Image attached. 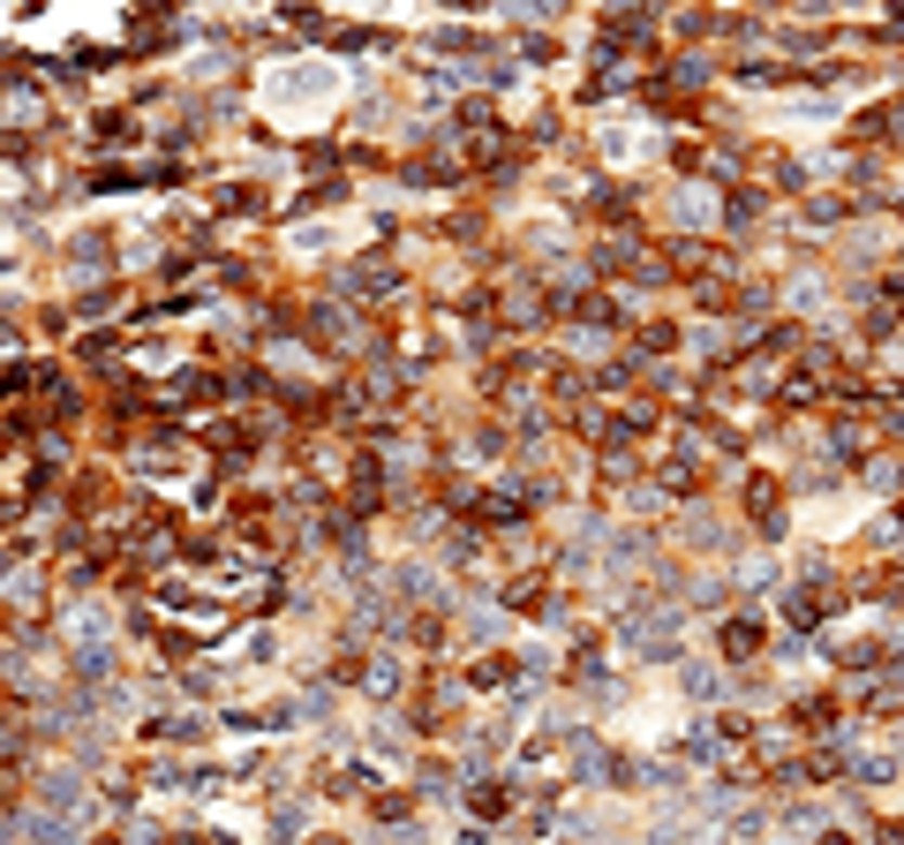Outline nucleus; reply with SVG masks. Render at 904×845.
Segmentation results:
<instances>
[{"label":"nucleus","mask_w":904,"mask_h":845,"mask_svg":"<svg viewBox=\"0 0 904 845\" xmlns=\"http://www.w3.org/2000/svg\"><path fill=\"white\" fill-rule=\"evenodd\" d=\"M814 845H860V838H852V831H822Z\"/></svg>","instance_id":"4"},{"label":"nucleus","mask_w":904,"mask_h":845,"mask_svg":"<svg viewBox=\"0 0 904 845\" xmlns=\"http://www.w3.org/2000/svg\"><path fill=\"white\" fill-rule=\"evenodd\" d=\"M301 845H347V838H339V831H309Z\"/></svg>","instance_id":"5"},{"label":"nucleus","mask_w":904,"mask_h":845,"mask_svg":"<svg viewBox=\"0 0 904 845\" xmlns=\"http://www.w3.org/2000/svg\"><path fill=\"white\" fill-rule=\"evenodd\" d=\"M264 99L272 106H317V99H332V68H272Z\"/></svg>","instance_id":"2"},{"label":"nucleus","mask_w":904,"mask_h":845,"mask_svg":"<svg viewBox=\"0 0 904 845\" xmlns=\"http://www.w3.org/2000/svg\"><path fill=\"white\" fill-rule=\"evenodd\" d=\"M867 845H904V816H867Z\"/></svg>","instance_id":"3"},{"label":"nucleus","mask_w":904,"mask_h":845,"mask_svg":"<svg viewBox=\"0 0 904 845\" xmlns=\"http://www.w3.org/2000/svg\"><path fill=\"white\" fill-rule=\"evenodd\" d=\"M679 694L701 709H732V665L724 657H686L679 665Z\"/></svg>","instance_id":"1"}]
</instances>
